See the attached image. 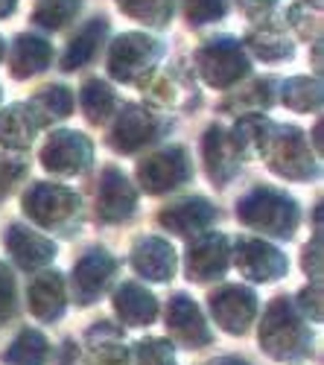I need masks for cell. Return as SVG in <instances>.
Segmentation results:
<instances>
[{
    "mask_svg": "<svg viewBox=\"0 0 324 365\" xmlns=\"http://www.w3.org/2000/svg\"><path fill=\"white\" fill-rule=\"evenodd\" d=\"M38 126V117L29 106H9L0 114V143L9 149H26L33 143Z\"/></svg>",
    "mask_w": 324,
    "mask_h": 365,
    "instance_id": "ffe728a7",
    "label": "cell"
},
{
    "mask_svg": "<svg viewBox=\"0 0 324 365\" xmlns=\"http://www.w3.org/2000/svg\"><path fill=\"white\" fill-rule=\"evenodd\" d=\"M283 103L296 111H315L321 106V85L313 79H292L283 88Z\"/></svg>",
    "mask_w": 324,
    "mask_h": 365,
    "instance_id": "f1b7e54d",
    "label": "cell"
},
{
    "mask_svg": "<svg viewBox=\"0 0 324 365\" xmlns=\"http://www.w3.org/2000/svg\"><path fill=\"white\" fill-rule=\"evenodd\" d=\"M114 275V257L105 255V252H91L85 255L76 269H73V289H76V298L82 304L94 301L111 281Z\"/></svg>",
    "mask_w": 324,
    "mask_h": 365,
    "instance_id": "9a60e30c",
    "label": "cell"
},
{
    "mask_svg": "<svg viewBox=\"0 0 324 365\" xmlns=\"http://www.w3.org/2000/svg\"><path fill=\"white\" fill-rule=\"evenodd\" d=\"M158 53H161V47L152 38L137 36V33L120 36L111 47L108 71L120 82H146L152 65L158 62Z\"/></svg>",
    "mask_w": 324,
    "mask_h": 365,
    "instance_id": "3957f363",
    "label": "cell"
},
{
    "mask_svg": "<svg viewBox=\"0 0 324 365\" xmlns=\"http://www.w3.org/2000/svg\"><path fill=\"white\" fill-rule=\"evenodd\" d=\"M237 214L246 225L251 228H260L266 231L272 237H289L292 231H296V222H298V207L292 199L275 193V190H254L249 193Z\"/></svg>",
    "mask_w": 324,
    "mask_h": 365,
    "instance_id": "7a4b0ae2",
    "label": "cell"
},
{
    "mask_svg": "<svg viewBox=\"0 0 324 365\" xmlns=\"http://www.w3.org/2000/svg\"><path fill=\"white\" fill-rule=\"evenodd\" d=\"M132 266L137 269V275L150 281H167L175 272V252L167 240L146 237L137 242V249L132 255Z\"/></svg>",
    "mask_w": 324,
    "mask_h": 365,
    "instance_id": "e0dca14e",
    "label": "cell"
},
{
    "mask_svg": "<svg viewBox=\"0 0 324 365\" xmlns=\"http://www.w3.org/2000/svg\"><path fill=\"white\" fill-rule=\"evenodd\" d=\"M211 310L228 333H246L257 313V301L243 287H225L211 295Z\"/></svg>",
    "mask_w": 324,
    "mask_h": 365,
    "instance_id": "30bf717a",
    "label": "cell"
},
{
    "mask_svg": "<svg viewBox=\"0 0 324 365\" xmlns=\"http://www.w3.org/2000/svg\"><path fill=\"white\" fill-rule=\"evenodd\" d=\"M228 266V242L219 234L199 240L187 252V275L190 281H211L219 278Z\"/></svg>",
    "mask_w": 324,
    "mask_h": 365,
    "instance_id": "5bb4252c",
    "label": "cell"
},
{
    "mask_svg": "<svg viewBox=\"0 0 324 365\" xmlns=\"http://www.w3.org/2000/svg\"><path fill=\"white\" fill-rule=\"evenodd\" d=\"M6 249L12 255V260L26 269V272H36V269H44L53 257H56V246L41 237L38 231L33 228H23V225H12L9 234H6Z\"/></svg>",
    "mask_w": 324,
    "mask_h": 365,
    "instance_id": "7c38bea8",
    "label": "cell"
},
{
    "mask_svg": "<svg viewBox=\"0 0 324 365\" xmlns=\"http://www.w3.org/2000/svg\"><path fill=\"white\" fill-rule=\"evenodd\" d=\"M237 266L249 281H275L286 272V257L263 240H240Z\"/></svg>",
    "mask_w": 324,
    "mask_h": 365,
    "instance_id": "9c48e42d",
    "label": "cell"
},
{
    "mask_svg": "<svg viewBox=\"0 0 324 365\" xmlns=\"http://www.w3.org/2000/svg\"><path fill=\"white\" fill-rule=\"evenodd\" d=\"M12 310H15V284L9 269L0 263V324L12 319Z\"/></svg>",
    "mask_w": 324,
    "mask_h": 365,
    "instance_id": "d590c367",
    "label": "cell"
},
{
    "mask_svg": "<svg viewBox=\"0 0 324 365\" xmlns=\"http://www.w3.org/2000/svg\"><path fill=\"white\" fill-rule=\"evenodd\" d=\"M21 173H23V164H21V161H9V164H4V170H0V190H9L15 181H18Z\"/></svg>",
    "mask_w": 324,
    "mask_h": 365,
    "instance_id": "8d00e7d4",
    "label": "cell"
},
{
    "mask_svg": "<svg viewBox=\"0 0 324 365\" xmlns=\"http://www.w3.org/2000/svg\"><path fill=\"white\" fill-rule=\"evenodd\" d=\"M79 12V0H44L36 9V21L47 29H62Z\"/></svg>",
    "mask_w": 324,
    "mask_h": 365,
    "instance_id": "4dcf8cb0",
    "label": "cell"
},
{
    "mask_svg": "<svg viewBox=\"0 0 324 365\" xmlns=\"http://www.w3.org/2000/svg\"><path fill=\"white\" fill-rule=\"evenodd\" d=\"M199 71L208 85L231 88L249 73V62H246V53L237 41L219 38L199 53Z\"/></svg>",
    "mask_w": 324,
    "mask_h": 365,
    "instance_id": "5b68a950",
    "label": "cell"
},
{
    "mask_svg": "<svg viewBox=\"0 0 324 365\" xmlns=\"http://www.w3.org/2000/svg\"><path fill=\"white\" fill-rule=\"evenodd\" d=\"M50 356V345L38 330H23L15 345L6 351L9 365H44Z\"/></svg>",
    "mask_w": 324,
    "mask_h": 365,
    "instance_id": "4316f807",
    "label": "cell"
},
{
    "mask_svg": "<svg viewBox=\"0 0 324 365\" xmlns=\"http://www.w3.org/2000/svg\"><path fill=\"white\" fill-rule=\"evenodd\" d=\"M260 345L278 359L301 356L310 348L307 327H304L301 316L296 313V307H292L289 301L278 298V301L269 304V310H266L263 324H260Z\"/></svg>",
    "mask_w": 324,
    "mask_h": 365,
    "instance_id": "6da1fadb",
    "label": "cell"
},
{
    "mask_svg": "<svg viewBox=\"0 0 324 365\" xmlns=\"http://www.w3.org/2000/svg\"><path fill=\"white\" fill-rule=\"evenodd\" d=\"M29 310L41 322H56L65 310V281L58 272H38L29 281Z\"/></svg>",
    "mask_w": 324,
    "mask_h": 365,
    "instance_id": "2e32d148",
    "label": "cell"
},
{
    "mask_svg": "<svg viewBox=\"0 0 324 365\" xmlns=\"http://www.w3.org/2000/svg\"><path fill=\"white\" fill-rule=\"evenodd\" d=\"M204 164H208V173L214 175V181H219V185H225V181L237 173L240 155L234 152V146L222 135V129H211L208 138H204Z\"/></svg>",
    "mask_w": 324,
    "mask_h": 365,
    "instance_id": "7402d4cb",
    "label": "cell"
},
{
    "mask_svg": "<svg viewBox=\"0 0 324 365\" xmlns=\"http://www.w3.org/2000/svg\"><path fill=\"white\" fill-rule=\"evenodd\" d=\"M225 15V0H187V18L193 24L216 21Z\"/></svg>",
    "mask_w": 324,
    "mask_h": 365,
    "instance_id": "836d02e7",
    "label": "cell"
},
{
    "mask_svg": "<svg viewBox=\"0 0 324 365\" xmlns=\"http://www.w3.org/2000/svg\"><path fill=\"white\" fill-rule=\"evenodd\" d=\"M85 365H126V348L117 342H97Z\"/></svg>",
    "mask_w": 324,
    "mask_h": 365,
    "instance_id": "e575fe53",
    "label": "cell"
},
{
    "mask_svg": "<svg viewBox=\"0 0 324 365\" xmlns=\"http://www.w3.org/2000/svg\"><path fill=\"white\" fill-rule=\"evenodd\" d=\"M4 53H6V47H4V41H0V58H4Z\"/></svg>",
    "mask_w": 324,
    "mask_h": 365,
    "instance_id": "ab89813d",
    "label": "cell"
},
{
    "mask_svg": "<svg viewBox=\"0 0 324 365\" xmlns=\"http://www.w3.org/2000/svg\"><path fill=\"white\" fill-rule=\"evenodd\" d=\"M50 62V44L44 38L36 36H21L12 47V73L26 79V76H36L38 71H44Z\"/></svg>",
    "mask_w": 324,
    "mask_h": 365,
    "instance_id": "603a6c76",
    "label": "cell"
},
{
    "mask_svg": "<svg viewBox=\"0 0 324 365\" xmlns=\"http://www.w3.org/2000/svg\"><path fill=\"white\" fill-rule=\"evenodd\" d=\"M82 108H85V117L91 120V123H103V120H108V114L117 108V97L111 85L105 82H88L82 88Z\"/></svg>",
    "mask_w": 324,
    "mask_h": 365,
    "instance_id": "83f0119b",
    "label": "cell"
},
{
    "mask_svg": "<svg viewBox=\"0 0 324 365\" xmlns=\"http://www.w3.org/2000/svg\"><path fill=\"white\" fill-rule=\"evenodd\" d=\"M33 114L38 117V123H50V120H58V117H68L73 111V94L68 88L62 85H53L47 91H41V94L33 100Z\"/></svg>",
    "mask_w": 324,
    "mask_h": 365,
    "instance_id": "484cf974",
    "label": "cell"
},
{
    "mask_svg": "<svg viewBox=\"0 0 324 365\" xmlns=\"http://www.w3.org/2000/svg\"><path fill=\"white\" fill-rule=\"evenodd\" d=\"M103 33H105V21H91V24H88L82 33L76 36V41L68 47L62 68H65V71H76V68H82V65L91 62L94 53H97V47H100V41H103Z\"/></svg>",
    "mask_w": 324,
    "mask_h": 365,
    "instance_id": "d4e9b609",
    "label": "cell"
},
{
    "mask_svg": "<svg viewBox=\"0 0 324 365\" xmlns=\"http://www.w3.org/2000/svg\"><path fill=\"white\" fill-rule=\"evenodd\" d=\"M41 164L53 175H76L91 164V140L76 132H56L41 152Z\"/></svg>",
    "mask_w": 324,
    "mask_h": 365,
    "instance_id": "ba28073f",
    "label": "cell"
},
{
    "mask_svg": "<svg viewBox=\"0 0 324 365\" xmlns=\"http://www.w3.org/2000/svg\"><path fill=\"white\" fill-rule=\"evenodd\" d=\"M15 9V0H0V18H6Z\"/></svg>",
    "mask_w": 324,
    "mask_h": 365,
    "instance_id": "74e56055",
    "label": "cell"
},
{
    "mask_svg": "<svg viewBox=\"0 0 324 365\" xmlns=\"http://www.w3.org/2000/svg\"><path fill=\"white\" fill-rule=\"evenodd\" d=\"M155 138V120L146 108H137V106H129L123 108L120 120L114 126V146L117 149H126V152H135L140 146H146Z\"/></svg>",
    "mask_w": 324,
    "mask_h": 365,
    "instance_id": "d6986e66",
    "label": "cell"
},
{
    "mask_svg": "<svg viewBox=\"0 0 324 365\" xmlns=\"http://www.w3.org/2000/svg\"><path fill=\"white\" fill-rule=\"evenodd\" d=\"M167 327L175 339L182 345H190V348H202L211 342V330L204 324L199 307L187 298V295H175L169 301V310H167Z\"/></svg>",
    "mask_w": 324,
    "mask_h": 365,
    "instance_id": "8fae6325",
    "label": "cell"
},
{
    "mask_svg": "<svg viewBox=\"0 0 324 365\" xmlns=\"http://www.w3.org/2000/svg\"><path fill=\"white\" fill-rule=\"evenodd\" d=\"M135 187L129 185V178L117 170H105L103 181H100V202H97V210L105 222H120L126 217H132L135 210Z\"/></svg>",
    "mask_w": 324,
    "mask_h": 365,
    "instance_id": "4fadbf2b",
    "label": "cell"
},
{
    "mask_svg": "<svg viewBox=\"0 0 324 365\" xmlns=\"http://www.w3.org/2000/svg\"><path fill=\"white\" fill-rule=\"evenodd\" d=\"M187 175H190V164H187L184 149H179V146L161 149L155 155H146L137 164V178L150 193H167L172 187H179Z\"/></svg>",
    "mask_w": 324,
    "mask_h": 365,
    "instance_id": "52a82bcc",
    "label": "cell"
},
{
    "mask_svg": "<svg viewBox=\"0 0 324 365\" xmlns=\"http://www.w3.org/2000/svg\"><path fill=\"white\" fill-rule=\"evenodd\" d=\"M135 359L137 365H172L175 354H172V345L164 339H143L135 348Z\"/></svg>",
    "mask_w": 324,
    "mask_h": 365,
    "instance_id": "1f68e13d",
    "label": "cell"
},
{
    "mask_svg": "<svg viewBox=\"0 0 324 365\" xmlns=\"http://www.w3.org/2000/svg\"><path fill=\"white\" fill-rule=\"evenodd\" d=\"M211 365H246L243 359H219V362H211Z\"/></svg>",
    "mask_w": 324,
    "mask_h": 365,
    "instance_id": "f35d334b",
    "label": "cell"
},
{
    "mask_svg": "<svg viewBox=\"0 0 324 365\" xmlns=\"http://www.w3.org/2000/svg\"><path fill=\"white\" fill-rule=\"evenodd\" d=\"M23 210L29 214V220L53 228L68 222L76 210H79V196L62 185H36L23 199Z\"/></svg>",
    "mask_w": 324,
    "mask_h": 365,
    "instance_id": "8992f818",
    "label": "cell"
},
{
    "mask_svg": "<svg viewBox=\"0 0 324 365\" xmlns=\"http://www.w3.org/2000/svg\"><path fill=\"white\" fill-rule=\"evenodd\" d=\"M263 152H269V164L275 173L289 178H310L315 173V161L310 155V146L298 129H278L269 135Z\"/></svg>",
    "mask_w": 324,
    "mask_h": 365,
    "instance_id": "277c9868",
    "label": "cell"
},
{
    "mask_svg": "<svg viewBox=\"0 0 324 365\" xmlns=\"http://www.w3.org/2000/svg\"><path fill=\"white\" fill-rule=\"evenodd\" d=\"M132 18L150 24V26H164L172 15V0H117Z\"/></svg>",
    "mask_w": 324,
    "mask_h": 365,
    "instance_id": "f546056e",
    "label": "cell"
},
{
    "mask_svg": "<svg viewBox=\"0 0 324 365\" xmlns=\"http://www.w3.org/2000/svg\"><path fill=\"white\" fill-rule=\"evenodd\" d=\"M211 220H214V207L204 199H184L179 205H169L161 214L164 228L182 234V237H193V234L204 231L211 225Z\"/></svg>",
    "mask_w": 324,
    "mask_h": 365,
    "instance_id": "ac0fdd59",
    "label": "cell"
},
{
    "mask_svg": "<svg viewBox=\"0 0 324 365\" xmlns=\"http://www.w3.org/2000/svg\"><path fill=\"white\" fill-rule=\"evenodd\" d=\"M249 44H251V50L257 53V56H263V58H283V56H289L292 53V44L281 36V33H257V36H251L249 38Z\"/></svg>",
    "mask_w": 324,
    "mask_h": 365,
    "instance_id": "d6a6232c",
    "label": "cell"
},
{
    "mask_svg": "<svg viewBox=\"0 0 324 365\" xmlns=\"http://www.w3.org/2000/svg\"><path fill=\"white\" fill-rule=\"evenodd\" d=\"M266 129H269V123L263 117H257V114L243 117L237 123V129H234V140H231L234 152H237V155H246V158H254L257 152H263V146H266V140L272 135Z\"/></svg>",
    "mask_w": 324,
    "mask_h": 365,
    "instance_id": "cb8c5ba5",
    "label": "cell"
},
{
    "mask_svg": "<svg viewBox=\"0 0 324 365\" xmlns=\"http://www.w3.org/2000/svg\"><path fill=\"white\" fill-rule=\"evenodd\" d=\"M114 310L126 324H150L158 313L155 298L137 284H123L114 295Z\"/></svg>",
    "mask_w": 324,
    "mask_h": 365,
    "instance_id": "44dd1931",
    "label": "cell"
}]
</instances>
